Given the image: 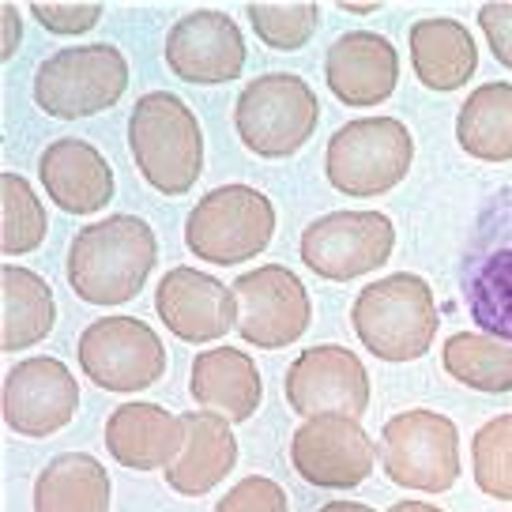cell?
Segmentation results:
<instances>
[{
  "label": "cell",
  "mask_w": 512,
  "mask_h": 512,
  "mask_svg": "<svg viewBox=\"0 0 512 512\" xmlns=\"http://www.w3.org/2000/svg\"><path fill=\"white\" fill-rule=\"evenodd\" d=\"M437 302L430 283L415 272H392L362 287L351 305V328L377 362H418L437 339Z\"/></svg>",
  "instance_id": "obj_3"
},
{
  "label": "cell",
  "mask_w": 512,
  "mask_h": 512,
  "mask_svg": "<svg viewBox=\"0 0 512 512\" xmlns=\"http://www.w3.org/2000/svg\"><path fill=\"white\" fill-rule=\"evenodd\" d=\"M113 482L102 460L87 452L53 456L34 479V512H110Z\"/></svg>",
  "instance_id": "obj_25"
},
{
  "label": "cell",
  "mask_w": 512,
  "mask_h": 512,
  "mask_svg": "<svg viewBox=\"0 0 512 512\" xmlns=\"http://www.w3.org/2000/svg\"><path fill=\"white\" fill-rule=\"evenodd\" d=\"M275 238V204L253 185H219L185 219V249L215 268H238Z\"/></svg>",
  "instance_id": "obj_6"
},
{
  "label": "cell",
  "mask_w": 512,
  "mask_h": 512,
  "mask_svg": "<svg viewBox=\"0 0 512 512\" xmlns=\"http://www.w3.org/2000/svg\"><path fill=\"white\" fill-rule=\"evenodd\" d=\"M215 512H290V497L268 475H249L219 497Z\"/></svg>",
  "instance_id": "obj_31"
},
{
  "label": "cell",
  "mask_w": 512,
  "mask_h": 512,
  "mask_svg": "<svg viewBox=\"0 0 512 512\" xmlns=\"http://www.w3.org/2000/svg\"><path fill=\"white\" fill-rule=\"evenodd\" d=\"M456 144L479 162H512V83H482L456 113Z\"/></svg>",
  "instance_id": "obj_26"
},
{
  "label": "cell",
  "mask_w": 512,
  "mask_h": 512,
  "mask_svg": "<svg viewBox=\"0 0 512 512\" xmlns=\"http://www.w3.org/2000/svg\"><path fill=\"white\" fill-rule=\"evenodd\" d=\"M238 294V336L249 347L279 351L309 332L313 302L298 275L283 264H260L256 272H241L234 279Z\"/></svg>",
  "instance_id": "obj_12"
},
{
  "label": "cell",
  "mask_w": 512,
  "mask_h": 512,
  "mask_svg": "<svg viewBox=\"0 0 512 512\" xmlns=\"http://www.w3.org/2000/svg\"><path fill=\"white\" fill-rule=\"evenodd\" d=\"M245 19L253 23L256 38L268 49H294L309 46V38L317 34L320 8L317 4H249Z\"/></svg>",
  "instance_id": "obj_30"
},
{
  "label": "cell",
  "mask_w": 512,
  "mask_h": 512,
  "mask_svg": "<svg viewBox=\"0 0 512 512\" xmlns=\"http://www.w3.org/2000/svg\"><path fill=\"white\" fill-rule=\"evenodd\" d=\"M106 452L128 471H166L185 448V422L147 400L121 403L106 418Z\"/></svg>",
  "instance_id": "obj_20"
},
{
  "label": "cell",
  "mask_w": 512,
  "mask_h": 512,
  "mask_svg": "<svg viewBox=\"0 0 512 512\" xmlns=\"http://www.w3.org/2000/svg\"><path fill=\"white\" fill-rule=\"evenodd\" d=\"M0 23H4V42H0V61H12V53L23 42V16H19L16 4H4L0 8Z\"/></svg>",
  "instance_id": "obj_34"
},
{
  "label": "cell",
  "mask_w": 512,
  "mask_h": 512,
  "mask_svg": "<svg viewBox=\"0 0 512 512\" xmlns=\"http://www.w3.org/2000/svg\"><path fill=\"white\" fill-rule=\"evenodd\" d=\"M181 422H185V448L166 467V486L181 497H204L238 467V437L223 415L204 407L185 411Z\"/></svg>",
  "instance_id": "obj_21"
},
{
  "label": "cell",
  "mask_w": 512,
  "mask_h": 512,
  "mask_svg": "<svg viewBox=\"0 0 512 512\" xmlns=\"http://www.w3.org/2000/svg\"><path fill=\"white\" fill-rule=\"evenodd\" d=\"M76 362L83 377L113 396L147 392L166 377V343L159 332L136 317L91 320L76 343Z\"/></svg>",
  "instance_id": "obj_9"
},
{
  "label": "cell",
  "mask_w": 512,
  "mask_h": 512,
  "mask_svg": "<svg viewBox=\"0 0 512 512\" xmlns=\"http://www.w3.org/2000/svg\"><path fill=\"white\" fill-rule=\"evenodd\" d=\"M441 366L452 381L471 392L501 396L512 392V343L486 332H456L441 347Z\"/></svg>",
  "instance_id": "obj_27"
},
{
  "label": "cell",
  "mask_w": 512,
  "mask_h": 512,
  "mask_svg": "<svg viewBox=\"0 0 512 512\" xmlns=\"http://www.w3.org/2000/svg\"><path fill=\"white\" fill-rule=\"evenodd\" d=\"M155 313L181 343H215L238 332V294L223 279L177 264L155 287Z\"/></svg>",
  "instance_id": "obj_17"
},
{
  "label": "cell",
  "mask_w": 512,
  "mask_h": 512,
  "mask_svg": "<svg viewBox=\"0 0 512 512\" xmlns=\"http://www.w3.org/2000/svg\"><path fill=\"white\" fill-rule=\"evenodd\" d=\"M415 162V136L400 117L347 121L324 147V177L343 196L369 200L407 181Z\"/></svg>",
  "instance_id": "obj_5"
},
{
  "label": "cell",
  "mask_w": 512,
  "mask_h": 512,
  "mask_svg": "<svg viewBox=\"0 0 512 512\" xmlns=\"http://www.w3.org/2000/svg\"><path fill=\"white\" fill-rule=\"evenodd\" d=\"M76 411H80V384L64 362L34 354L8 369L0 392V415L12 433L53 437L76 418Z\"/></svg>",
  "instance_id": "obj_15"
},
{
  "label": "cell",
  "mask_w": 512,
  "mask_h": 512,
  "mask_svg": "<svg viewBox=\"0 0 512 512\" xmlns=\"http://www.w3.org/2000/svg\"><path fill=\"white\" fill-rule=\"evenodd\" d=\"M407 53L418 83L437 95H452L467 87V80L479 72V42L460 19L426 16L411 23L407 31Z\"/></svg>",
  "instance_id": "obj_22"
},
{
  "label": "cell",
  "mask_w": 512,
  "mask_h": 512,
  "mask_svg": "<svg viewBox=\"0 0 512 512\" xmlns=\"http://www.w3.org/2000/svg\"><path fill=\"white\" fill-rule=\"evenodd\" d=\"M339 12H351V16H373V12H381V4H347V0H339Z\"/></svg>",
  "instance_id": "obj_37"
},
{
  "label": "cell",
  "mask_w": 512,
  "mask_h": 512,
  "mask_svg": "<svg viewBox=\"0 0 512 512\" xmlns=\"http://www.w3.org/2000/svg\"><path fill=\"white\" fill-rule=\"evenodd\" d=\"M159 264V238L140 215H106L83 226L64 256V279L87 305H125L140 298Z\"/></svg>",
  "instance_id": "obj_1"
},
{
  "label": "cell",
  "mask_w": 512,
  "mask_h": 512,
  "mask_svg": "<svg viewBox=\"0 0 512 512\" xmlns=\"http://www.w3.org/2000/svg\"><path fill=\"white\" fill-rule=\"evenodd\" d=\"M317 512H377V509H369L362 501H328V505H320Z\"/></svg>",
  "instance_id": "obj_35"
},
{
  "label": "cell",
  "mask_w": 512,
  "mask_h": 512,
  "mask_svg": "<svg viewBox=\"0 0 512 512\" xmlns=\"http://www.w3.org/2000/svg\"><path fill=\"white\" fill-rule=\"evenodd\" d=\"M324 83L343 106H354V110L381 106L396 95L400 53L377 31L339 34L324 53Z\"/></svg>",
  "instance_id": "obj_18"
},
{
  "label": "cell",
  "mask_w": 512,
  "mask_h": 512,
  "mask_svg": "<svg viewBox=\"0 0 512 512\" xmlns=\"http://www.w3.org/2000/svg\"><path fill=\"white\" fill-rule=\"evenodd\" d=\"M166 68L177 80L219 87L245 72V34L219 8H196L166 31Z\"/></svg>",
  "instance_id": "obj_16"
},
{
  "label": "cell",
  "mask_w": 512,
  "mask_h": 512,
  "mask_svg": "<svg viewBox=\"0 0 512 512\" xmlns=\"http://www.w3.org/2000/svg\"><path fill=\"white\" fill-rule=\"evenodd\" d=\"M388 512H445V509H437L430 501H411V497H407V501H396Z\"/></svg>",
  "instance_id": "obj_36"
},
{
  "label": "cell",
  "mask_w": 512,
  "mask_h": 512,
  "mask_svg": "<svg viewBox=\"0 0 512 512\" xmlns=\"http://www.w3.org/2000/svg\"><path fill=\"white\" fill-rule=\"evenodd\" d=\"M464 290L482 332L512 343V189L482 211L464 260Z\"/></svg>",
  "instance_id": "obj_10"
},
{
  "label": "cell",
  "mask_w": 512,
  "mask_h": 512,
  "mask_svg": "<svg viewBox=\"0 0 512 512\" xmlns=\"http://www.w3.org/2000/svg\"><path fill=\"white\" fill-rule=\"evenodd\" d=\"M31 16L49 34L76 38V34L95 31L98 19H102V4H31Z\"/></svg>",
  "instance_id": "obj_32"
},
{
  "label": "cell",
  "mask_w": 512,
  "mask_h": 512,
  "mask_svg": "<svg viewBox=\"0 0 512 512\" xmlns=\"http://www.w3.org/2000/svg\"><path fill=\"white\" fill-rule=\"evenodd\" d=\"M396 249V226L384 211H328L302 230L298 253L313 275L328 283H351L388 264Z\"/></svg>",
  "instance_id": "obj_11"
},
{
  "label": "cell",
  "mask_w": 512,
  "mask_h": 512,
  "mask_svg": "<svg viewBox=\"0 0 512 512\" xmlns=\"http://www.w3.org/2000/svg\"><path fill=\"white\" fill-rule=\"evenodd\" d=\"M38 181L64 215H95L106 211L117 192L113 166L87 140L64 136L38 155Z\"/></svg>",
  "instance_id": "obj_19"
},
{
  "label": "cell",
  "mask_w": 512,
  "mask_h": 512,
  "mask_svg": "<svg viewBox=\"0 0 512 512\" xmlns=\"http://www.w3.org/2000/svg\"><path fill=\"white\" fill-rule=\"evenodd\" d=\"M479 31L486 34V46L501 68L512 72V4H482Z\"/></svg>",
  "instance_id": "obj_33"
},
{
  "label": "cell",
  "mask_w": 512,
  "mask_h": 512,
  "mask_svg": "<svg viewBox=\"0 0 512 512\" xmlns=\"http://www.w3.org/2000/svg\"><path fill=\"white\" fill-rule=\"evenodd\" d=\"M384 475L415 494H445L460 482V430L430 407H411L384 422L381 430Z\"/></svg>",
  "instance_id": "obj_8"
},
{
  "label": "cell",
  "mask_w": 512,
  "mask_h": 512,
  "mask_svg": "<svg viewBox=\"0 0 512 512\" xmlns=\"http://www.w3.org/2000/svg\"><path fill=\"white\" fill-rule=\"evenodd\" d=\"M290 464L317 490H354L377 467V441L351 415L305 418L290 437Z\"/></svg>",
  "instance_id": "obj_13"
},
{
  "label": "cell",
  "mask_w": 512,
  "mask_h": 512,
  "mask_svg": "<svg viewBox=\"0 0 512 512\" xmlns=\"http://www.w3.org/2000/svg\"><path fill=\"white\" fill-rule=\"evenodd\" d=\"M53 324H57L53 287L31 268L4 264L0 268V351H27L53 332Z\"/></svg>",
  "instance_id": "obj_24"
},
{
  "label": "cell",
  "mask_w": 512,
  "mask_h": 512,
  "mask_svg": "<svg viewBox=\"0 0 512 512\" xmlns=\"http://www.w3.org/2000/svg\"><path fill=\"white\" fill-rule=\"evenodd\" d=\"M49 234L46 204L23 174H0V253H34Z\"/></svg>",
  "instance_id": "obj_28"
},
{
  "label": "cell",
  "mask_w": 512,
  "mask_h": 512,
  "mask_svg": "<svg viewBox=\"0 0 512 512\" xmlns=\"http://www.w3.org/2000/svg\"><path fill=\"white\" fill-rule=\"evenodd\" d=\"M189 396L196 407L215 411L226 422H249L264 403V377L238 347H208L189 369Z\"/></svg>",
  "instance_id": "obj_23"
},
{
  "label": "cell",
  "mask_w": 512,
  "mask_h": 512,
  "mask_svg": "<svg viewBox=\"0 0 512 512\" xmlns=\"http://www.w3.org/2000/svg\"><path fill=\"white\" fill-rule=\"evenodd\" d=\"M471 475L486 497L512 501V411L482 422L471 437Z\"/></svg>",
  "instance_id": "obj_29"
},
{
  "label": "cell",
  "mask_w": 512,
  "mask_h": 512,
  "mask_svg": "<svg viewBox=\"0 0 512 512\" xmlns=\"http://www.w3.org/2000/svg\"><path fill=\"white\" fill-rule=\"evenodd\" d=\"M369 373L362 358L339 343H317L290 362L283 377L287 407L302 418L351 415L362 418L369 407Z\"/></svg>",
  "instance_id": "obj_14"
},
{
  "label": "cell",
  "mask_w": 512,
  "mask_h": 512,
  "mask_svg": "<svg viewBox=\"0 0 512 512\" xmlns=\"http://www.w3.org/2000/svg\"><path fill=\"white\" fill-rule=\"evenodd\" d=\"M128 91V61L110 42L57 49L34 72V106L57 121L113 110Z\"/></svg>",
  "instance_id": "obj_7"
},
{
  "label": "cell",
  "mask_w": 512,
  "mask_h": 512,
  "mask_svg": "<svg viewBox=\"0 0 512 512\" xmlns=\"http://www.w3.org/2000/svg\"><path fill=\"white\" fill-rule=\"evenodd\" d=\"M320 125L317 91L294 72H264L238 91L234 128L256 159L298 155Z\"/></svg>",
  "instance_id": "obj_4"
},
{
  "label": "cell",
  "mask_w": 512,
  "mask_h": 512,
  "mask_svg": "<svg viewBox=\"0 0 512 512\" xmlns=\"http://www.w3.org/2000/svg\"><path fill=\"white\" fill-rule=\"evenodd\" d=\"M128 151L147 185L185 196L204 174V128L174 91H147L128 113Z\"/></svg>",
  "instance_id": "obj_2"
}]
</instances>
